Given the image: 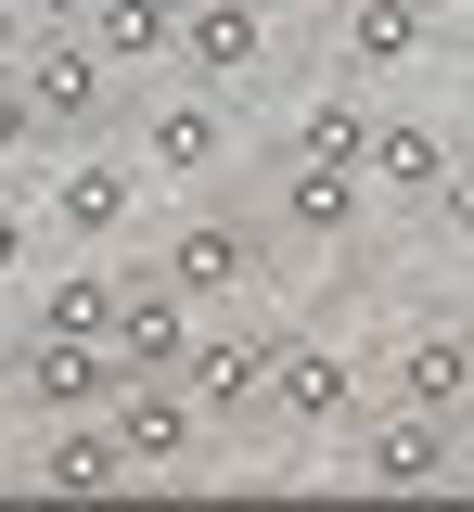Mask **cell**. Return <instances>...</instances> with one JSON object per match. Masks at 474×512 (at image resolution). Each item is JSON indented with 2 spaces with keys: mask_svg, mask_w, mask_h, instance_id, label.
I'll return each mask as SVG.
<instances>
[{
  "mask_svg": "<svg viewBox=\"0 0 474 512\" xmlns=\"http://www.w3.org/2000/svg\"><path fill=\"white\" fill-rule=\"evenodd\" d=\"M13 90H26V116H39V141H52V154H65V141H116V116H129V77L90 52L77 26H26Z\"/></svg>",
  "mask_w": 474,
  "mask_h": 512,
  "instance_id": "1",
  "label": "cell"
},
{
  "mask_svg": "<svg viewBox=\"0 0 474 512\" xmlns=\"http://www.w3.org/2000/svg\"><path fill=\"white\" fill-rule=\"evenodd\" d=\"M270 359H282L270 320H193V359H180V384H193L205 436H270Z\"/></svg>",
  "mask_w": 474,
  "mask_h": 512,
  "instance_id": "2",
  "label": "cell"
},
{
  "mask_svg": "<svg viewBox=\"0 0 474 512\" xmlns=\"http://www.w3.org/2000/svg\"><path fill=\"white\" fill-rule=\"evenodd\" d=\"M129 167L141 180H218V167H231V90H193V77H180V90H129Z\"/></svg>",
  "mask_w": 474,
  "mask_h": 512,
  "instance_id": "3",
  "label": "cell"
},
{
  "mask_svg": "<svg viewBox=\"0 0 474 512\" xmlns=\"http://www.w3.org/2000/svg\"><path fill=\"white\" fill-rule=\"evenodd\" d=\"M141 167L116 154V141H65V167H52V192H39V231L52 244H90V256H116L141 231Z\"/></svg>",
  "mask_w": 474,
  "mask_h": 512,
  "instance_id": "4",
  "label": "cell"
},
{
  "mask_svg": "<svg viewBox=\"0 0 474 512\" xmlns=\"http://www.w3.org/2000/svg\"><path fill=\"white\" fill-rule=\"evenodd\" d=\"M193 308H231L257 269H270V218H244V205H193V218H167V256H154Z\"/></svg>",
  "mask_w": 474,
  "mask_h": 512,
  "instance_id": "5",
  "label": "cell"
},
{
  "mask_svg": "<svg viewBox=\"0 0 474 512\" xmlns=\"http://www.w3.org/2000/svg\"><path fill=\"white\" fill-rule=\"evenodd\" d=\"M359 397H372V359H346L334 333H282V359H270V423H295V436H346Z\"/></svg>",
  "mask_w": 474,
  "mask_h": 512,
  "instance_id": "6",
  "label": "cell"
},
{
  "mask_svg": "<svg viewBox=\"0 0 474 512\" xmlns=\"http://www.w3.org/2000/svg\"><path fill=\"white\" fill-rule=\"evenodd\" d=\"M103 423H116V448H129V474H193L205 461V410H193L180 372H116Z\"/></svg>",
  "mask_w": 474,
  "mask_h": 512,
  "instance_id": "7",
  "label": "cell"
},
{
  "mask_svg": "<svg viewBox=\"0 0 474 512\" xmlns=\"http://www.w3.org/2000/svg\"><path fill=\"white\" fill-rule=\"evenodd\" d=\"M359 487H462V423L398 410V397H359Z\"/></svg>",
  "mask_w": 474,
  "mask_h": 512,
  "instance_id": "8",
  "label": "cell"
},
{
  "mask_svg": "<svg viewBox=\"0 0 474 512\" xmlns=\"http://www.w3.org/2000/svg\"><path fill=\"white\" fill-rule=\"evenodd\" d=\"M167 64H180L193 90H257V77L282 64V26L257 13V0H180V52Z\"/></svg>",
  "mask_w": 474,
  "mask_h": 512,
  "instance_id": "9",
  "label": "cell"
},
{
  "mask_svg": "<svg viewBox=\"0 0 474 512\" xmlns=\"http://www.w3.org/2000/svg\"><path fill=\"white\" fill-rule=\"evenodd\" d=\"M0 372L26 384V410L52 423V410H103V397H116V346H103V333H39V320H26V333L0 346Z\"/></svg>",
  "mask_w": 474,
  "mask_h": 512,
  "instance_id": "10",
  "label": "cell"
},
{
  "mask_svg": "<svg viewBox=\"0 0 474 512\" xmlns=\"http://www.w3.org/2000/svg\"><path fill=\"white\" fill-rule=\"evenodd\" d=\"M359 218H372V180L359 167L270 154V244H359Z\"/></svg>",
  "mask_w": 474,
  "mask_h": 512,
  "instance_id": "11",
  "label": "cell"
},
{
  "mask_svg": "<svg viewBox=\"0 0 474 512\" xmlns=\"http://www.w3.org/2000/svg\"><path fill=\"white\" fill-rule=\"evenodd\" d=\"M449 154H462V128H449V116H410V103H372V141H359V180H372V205H423V192L449 180Z\"/></svg>",
  "mask_w": 474,
  "mask_h": 512,
  "instance_id": "12",
  "label": "cell"
},
{
  "mask_svg": "<svg viewBox=\"0 0 474 512\" xmlns=\"http://www.w3.org/2000/svg\"><path fill=\"white\" fill-rule=\"evenodd\" d=\"M436 39V0H334V77L372 90V77H410Z\"/></svg>",
  "mask_w": 474,
  "mask_h": 512,
  "instance_id": "13",
  "label": "cell"
},
{
  "mask_svg": "<svg viewBox=\"0 0 474 512\" xmlns=\"http://www.w3.org/2000/svg\"><path fill=\"white\" fill-rule=\"evenodd\" d=\"M103 346H116V372H180V359H193V295H180L167 269H129Z\"/></svg>",
  "mask_w": 474,
  "mask_h": 512,
  "instance_id": "14",
  "label": "cell"
},
{
  "mask_svg": "<svg viewBox=\"0 0 474 512\" xmlns=\"http://www.w3.org/2000/svg\"><path fill=\"white\" fill-rule=\"evenodd\" d=\"M385 397H398V410H436V423H462V410H474V320H423V333H398Z\"/></svg>",
  "mask_w": 474,
  "mask_h": 512,
  "instance_id": "15",
  "label": "cell"
},
{
  "mask_svg": "<svg viewBox=\"0 0 474 512\" xmlns=\"http://www.w3.org/2000/svg\"><path fill=\"white\" fill-rule=\"evenodd\" d=\"M13 487H52V500H103V487H141V474H129V448H116V423H103V410H52V436H39V461H26Z\"/></svg>",
  "mask_w": 474,
  "mask_h": 512,
  "instance_id": "16",
  "label": "cell"
},
{
  "mask_svg": "<svg viewBox=\"0 0 474 512\" xmlns=\"http://www.w3.org/2000/svg\"><path fill=\"white\" fill-rule=\"evenodd\" d=\"M77 39H90V52L116 64V77H154V64L180 52V0H90V26H77Z\"/></svg>",
  "mask_w": 474,
  "mask_h": 512,
  "instance_id": "17",
  "label": "cell"
},
{
  "mask_svg": "<svg viewBox=\"0 0 474 512\" xmlns=\"http://www.w3.org/2000/svg\"><path fill=\"white\" fill-rule=\"evenodd\" d=\"M359 141H372V90H308V103H295V116L270 128V154H308V167H359Z\"/></svg>",
  "mask_w": 474,
  "mask_h": 512,
  "instance_id": "18",
  "label": "cell"
},
{
  "mask_svg": "<svg viewBox=\"0 0 474 512\" xmlns=\"http://www.w3.org/2000/svg\"><path fill=\"white\" fill-rule=\"evenodd\" d=\"M423 218H436V231H449V244L474 256V141H462V154H449V180L423 192Z\"/></svg>",
  "mask_w": 474,
  "mask_h": 512,
  "instance_id": "19",
  "label": "cell"
},
{
  "mask_svg": "<svg viewBox=\"0 0 474 512\" xmlns=\"http://www.w3.org/2000/svg\"><path fill=\"white\" fill-rule=\"evenodd\" d=\"M39 256H52V231H39V205H13V192H0V282H26Z\"/></svg>",
  "mask_w": 474,
  "mask_h": 512,
  "instance_id": "20",
  "label": "cell"
},
{
  "mask_svg": "<svg viewBox=\"0 0 474 512\" xmlns=\"http://www.w3.org/2000/svg\"><path fill=\"white\" fill-rule=\"evenodd\" d=\"M26 154H52V141H39V116H26V90H13V64H0V180H13Z\"/></svg>",
  "mask_w": 474,
  "mask_h": 512,
  "instance_id": "21",
  "label": "cell"
},
{
  "mask_svg": "<svg viewBox=\"0 0 474 512\" xmlns=\"http://www.w3.org/2000/svg\"><path fill=\"white\" fill-rule=\"evenodd\" d=\"M26 26H90V0H26Z\"/></svg>",
  "mask_w": 474,
  "mask_h": 512,
  "instance_id": "22",
  "label": "cell"
},
{
  "mask_svg": "<svg viewBox=\"0 0 474 512\" xmlns=\"http://www.w3.org/2000/svg\"><path fill=\"white\" fill-rule=\"evenodd\" d=\"M13 52H26V0H0V64H13Z\"/></svg>",
  "mask_w": 474,
  "mask_h": 512,
  "instance_id": "23",
  "label": "cell"
},
{
  "mask_svg": "<svg viewBox=\"0 0 474 512\" xmlns=\"http://www.w3.org/2000/svg\"><path fill=\"white\" fill-rule=\"evenodd\" d=\"M257 13H270V26H295V13H321V0H257Z\"/></svg>",
  "mask_w": 474,
  "mask_h": 512,
  "instance_id": "24",
  "label": "cell"
},
{
  "mask_svg": "<svg viewBox=\"0 0 474 512\" xmlns=\"http://www.w3.org/2000/svg\"><path fill=\"white\" fill-rule=\"evenodd\" d=\"M462 77H474V26H462Z\"/></svg>",
  "mask_w": 474,
  "mask_h": 512,
  "instance_id": "25",
  "label": "cell"
},
{
  "mask_svg": "<svg viewBox=\"0 0 474 512\" xmlns=\"http://www.w3.org/2000/svg\"><path fill=\"white\" fill-rule=\"evenodd\" d=\"M0 487H13V448H0Z\"/></svg>",
  "mask_w": 474,
  "mask_h": 512,
  "instance_id": "26",
  "label": "cell"
}]
</instances>
